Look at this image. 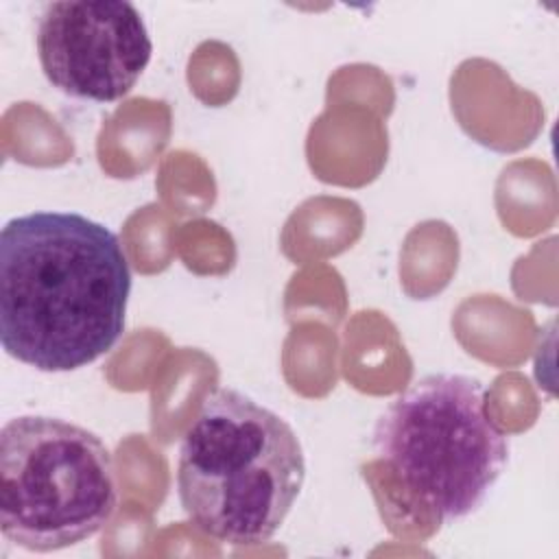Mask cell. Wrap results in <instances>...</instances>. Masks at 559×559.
Listing matches in <instances>:
<instances>
[{
    "label": "cell",
    "instance_id": "1",
    "mask_svg": "<svg viewBox=\"0 0 559 559\" xmlns=\"http://www.w3.org/2000/svg\"><path fill=\"white\" fill-rule=\"evenodd\" d=\"M131 269L118 236L79 212L41 210L0 234V341L39 371H72L124 332Z\"/></svg>",
    "mask_w": 559,
    "mask_h": 559
},
{
    "label": "cell",
    "instance_id": "4",
    "mask_svg": "<svg viewBox=\"0 0 559 559\" xmlns=\"http://www.w3.org/2000/svg\"><path fill=\"white\" fill-rule=\"evenodd\" d=\"M118 502L116 469L103 439L66 419L20 415L0 430V528L33 552L94 537Z\"/></svg>",
    "mask_w": 559,
    "mask_h": 559
},
{
    "label": "cell",
    "instance_id": "5",
    "mask_svg": "<svg viewBox=\"0 0 559 559\" xmlns=\"http://www.w3.org/2000/svg\"><path fill=\"white\" fill-rule=\"evenodd\" d=\"M35 44L52 87L96 103L129 94L153 52L142 13L124 0L48 2L37 20Z\"/></svg>",
    "mask_w": 559,
    "mask_h": 559
},
{
    "label": "cell",
    "instance_id": "3",
    "mask_svg": "<svg viewBox=\"0 0 559 559\" xmlns=\"http://www.w3.org/2000/svg\"><path fill=\"white\" fill-rule=\"evenodd\" d=\"M376 454L439 520H463L509 461V437L487 408L485 384L430 373L389 402L373 428Z\"/></svg>",
    "mask_w": 559,
    "mask_h": 559
},
{
    "label": "cell",
    "instance_id": "2",
    "mask_svg": "<svg viewBox=\"0 0 559 559\" xmlns=\"http://www.w3.org/2000/svg\"><path fill=\"white\" fill-rule=\"evenodd\" d=\"M304 478L306 456L293 426L236 389L214 391L179 445V502L199 531L225 544L269 542Z\"/></svg>",
    "mask_w": 559,
    "mask_h": 559
}]
</instances>
